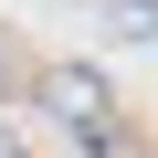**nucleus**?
<instances>
[{"label": "nucleus", "instance_id": "f03ea898", "mask_svg": "<svg viewBox=\"0 0 158 158\" xmlns=\"http://www.w3.org/2000/svg\"><path fill=\"white\" fill-rule=\"evenodd\" d=\"M0 85H11V53H0Z\"/></svg>", "mask_w": 158, "mask_h": 158}, {"label": "nucleus", "instance_id": "f257e3e1", "mask_svg": "<svg viewBox=\"0 0 158 158\" xmlns=\"http://www.w3.org/2000/svg\"><path fill=\"white\" fill-rule=\"evenodd\" d=\"M42 106H53L74 137H95V127H106V74H74V63H53V74H42Z\"/></svg>", "mask_w": 158, "mask_h": 158}]
</instances>
